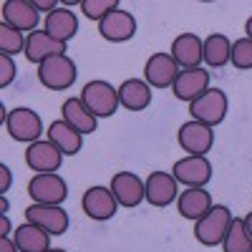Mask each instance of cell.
I'll return each instance as SVG.
<instances>
[{
	"label": "cell",
	"instance_id": "cell-15",
	"mask_svg": "<svg viewBox=\"0 0 252 252\" xmlns=\"http://www.w3.org/2000/svg\"><path fill=\"white\" fill-rule=\"evenodd\" d=\"M146 184V202L152 207H169L179 197V182L169 172H152Z\"/></svg>",
	"mask_w": 252,
	"mask_h": 252
},
{
	"label": "cell",
	"instance_id": "cell-21",
	"mask_svg": "<svg viewBox=\"0 0 252 252\" xmlns=\"http://www.w3.org/2000/svg\"><path fill=\"white\" fill-rule=\"evenodd\" d=\"M119 101L129 111H144L152 103V86L141 78H126L119 86Z\"/></svg>",
	"mask_w": 252,
	"mask_h": 252
},
{
	"label": "cell",
	"instance_id": "cell-1",
	"mask_svg": "<svg viewBox=\"0 0 252 252\" xmlns=\"http://www.w3.org/2000/svg\"><path fill=\"white\" fill-rule=\"evenodd\" d=\"M229 224H232V212L224 204H212V209L202 220L194 222V240L199 245H207V247L222 245Z\"/></svg>",
	"mask_w": 252,
	"mask_h": 252
},
{
	"label": "cell",
	"instance_id": "cell-10",
	"mask_svg": "<svg viewBox=\"0 0 252 252\" xmlns=\"http://www.w3.org/2000/svg\"><path fill=\"white\" fill-rule=\"evenodd\" d=\"M81 207L91 220L96 222H106L116 215L119 209V202L111 192V187H89L83 192V199H81Z\"/></svg>",
	"mask_w": 252,
	"mask_h": 252
},
{
	"label": "cell",
	"instance_id": "cell-32",
	"mask_svg": "<svg viewBox=\"0 0 252 252\" xmlns=\"http://www.w3.org/2000/svg\"><path fill=\"white\" fill-rule=\"evenodd\" d=\"M10 182H13V177H10V169H8V166L5 164H0V192H8V189H10Z\"/></svg>",
	"mask_w": 252,
	"mask_h": 252
},
{
	"label": "cell",
	"instance_id": "cell-28",
	"mask_svg": "<svg viewBox=\"0 0 252 252\" xmlns=\"http://www.w3.org/2000/svg\"><path fill=\"white\" fill-rule=\"evenodd\" d=\"M26 35L20 33L18 28L3 23L0 26V56H15V53H23L26 51Z\"/></svg>",
	"mask_w": 252,
	"mask_h": 252
},
{
	"label": "cell",
	"instance_id": "cell-38",
	"mask_svg": "<svg viewBox=\"0 0 252 252\" xmlns=\"http://www.w3.org/2000/svg\"><path fill=\"white\" fill-rule=\"evenodd\" d=\"M0 209H3V215L8 212V199H5V197H3V199H0Z\"/></svg>",
	"mask_w": 252,
	"mask_h": 252
},
{
	"label": "cell",
	"instance_id": "cell-8",
	"mask_svg": "<svg viewBox=\"0 0 252 252\" xmlns=\"http://www.w3.org/2000/svg\"><path fill=\"white\" fill-rule=\"evenodd\" d=\"M28 194L35 204H63L68 197V187L63 182V177H58L56 172L51 174H35L28 182Z\"/></svg>",
	"mask_w": 252,
	"mask_h": 252
},
{
	"label": "cell",
	"instance_id": "cell-6",
	"mask_svg": "<svg viewBox=\"0 0 252 252\" xmlns=\"http://www.w3.org/2000/svg\"><path fill=\"white\" fill-rule=\"evenodd\" d=\"M26 222L38 224L40 229H46L51 237H58L63 232H68V212L58 204H31L26 209Z\"/></svg>",
	"mask_w": 252,
	"mask_h": 252
},
{
	"label": "cell",
	"instance_id": "cell-20",
	"mask_svg": "<svg viewBox=\"0 0 252 252\" xmlns=\"http://www.w3.org/2000/svg\"><path fill=\"white\" fill-rule=\"evenodd\" d=\"M177 209L184 220H202L209 209H212V194L207 192L204 187H197V189H187L177 197Z\"/></svg>",
	"mask_w": 252,
	"mask_h": 252
},
{
	"label": "cell",
	"instance_id": "cell-31",
	"mask_svg": "<svg viewBox=\"0 0 252 252\" xmlns=\"http://www.w3.org/2000/svg\"><path fill=\"white\" fill-rule=\"evenodd\" d=\"M15 63L10 56H0V89H8L10 81L15 78Z\"/></svg>",
	"mask_w": 252,
	"mask_h": 252
},
{
	"label": "cell",
	"instance_id": "cell-16",
	"mask_svg": "<svg viewBox=\"0 0 252 252\" xmlns=\"http://www.w3.org/2000/svg\"><path fill=\"white\" fill-rule=\"evenodd\" d=\"M38 20L40 13L33 0H8V3H3V23L18 28L20 33L23 31L33 33L38 28Z\"/></svg>",
	"mask_w": 252,
	"mask_h": 252
},
{
	"label": "cell",
	"instance_id": "cell-13",
	"mask_svg": "<svg viewBox=\"0 0 252 252\" xmlns=\"http://www.w3.org/2000/svg\"><path fill=\"white\" fill-rule=\"evenodd\" d=\"M111 192L121 207L131 209L146 199V184L141 182V177H136L131 172H116L111 177Z\"/></svg>",
	"mask_w": 252,
	"mask_h": 252
},
{
	"label": "cell",
	"instance_id": "cell-30",
	"mask_svg": "<svg viewBox=\"0 0 252 252\" xmlns=\"http://www.w3.org/2000/svg\"><path fill=\"white\" fill-rule=\"evenodd\" d=\"M78 8L83 10V15H86V18L98 20V23H101V20L106 18L109 13L119 10V3H116V0H81Z\"/></svg>",
	"mask_w": 252,
	"mask_h": 252
},
{
	"label": "cell",
	"instance_id": "cell-12",
	"mask_svg": "<svg viewBox=\"0 0 252 252\" xmlns=\"http://www.w3.org/2000/svg\"><path fill=\"white\" fill-rule=\"evenodd\" d=\"M63 161V152L53 141H33L28 144L26 149V164L35 174H51V172H58V166Z\"/></svg>",
	"mask_w": 252,
	"mask_h": 252
},
{
	"label": "cell",
	"instance_id": "cell-18",
	"mask_svg": "<svg viewBox=\"0 0 252 252\" xmlns=\"http://www.w3.org/2000/svg\"><path fill=\"white\" fill-rule=\"evenodd\" d=\"M207 89H209V71H204V68H182L172 86L174 96L187 103L199 98Z\"/></svg>",
	"mask_w": 252,
	"mask_h": 252
},
{
	"label": "cell",
	"instance_id": "cell-33",
	"mask_svg": "<svg viewBox=\"0 0 252 252\" xmlns=\"http://www.w3.org/2000/svg\"><path fill=\"white\" fill-rule=\"evenodd\" d=\"M33 3H35L38 13H40V10H48V13H53V10L58 8V3H56V0H33Z\"/></svg>",
	"mask_w": 252,
	"mask_h": 252
},
{
	"label": "cell",
	"instance_id": "cell-26",
	"mask_svg": "<svg viewBox=\"0 0 252 252\" xmlns=\"http://www.w3.org/2000/svg\"><path fill=\"white\" fill-rule=\"evenodd\" d=\"M229 51H232V43L229 38L222 33H212L204 38V61L209 68H222L229 63Z\"/></svg>",
	"mask_w": 252,
	"mask_h": 252
},
{
	"label": "cell",
	"instance_id": "cell-24",
	"mask_svg": "<svg viewBox=\"0 0 252 252\" xmlns=\"http://www.w3.org/2000/svg\"><path fill=\"white\" fill-rule=\"evenodd\" d=\"M13 240H15L20 252H48L51 250V235L46 229H40L38 224H31V222L15 227Z\"/></svg>",
	"mask_w": 252,
	"mask_h": 252
},
{
	"label": "cell",
	"instance_id": "cell-35",
	"mask_svg": "<svg viewBox=\"0 0 252 252\" xmlns=\"http://www.w3.org/2000/svg\"><path fill=\"white\" fill-rule=\"evenodd\" d=\"M0 237H10V222H8V215L0 217Z\"/></svg>",
	"mask_w": 252,
	"mask_h": 252
},
{
	"label": "cell",
	"instance_id": "cell-11",
	"mask_svg": "<svg viewBox=\"0 0 252 252\" xmlns=\"http://www.w3.org/2000/svg\"><path fill=\"white\" fill-rule=\"evenodd\" d=\"M172 174L179 184H187V189L207 187L212 179V164L207 157H184L174 164Z\"/></svg>",
	"mask_w": 252,
	"mask_h": 252
},
{
	"label": "cell",
	"instance_id": "cell-9",
	"mask_svg": "<svg viewBox=\"0 0 252 252\" xmlns=\"http://www.w3.org/2000/svg\"><path fill=\"white\" fill-rule=\"evenodd\" d=\"M179 71L182 68L177 66L172 53H154V56H149V61L144 66V81L152 89H169V86H174Z\"/></svg>",
	"mask_w": 252,
	"mask_h": 252
},
{
	"label": "cell",
	"instance_id": "cell-2",
	"mask_svg": "<svg viewBox=\"0 0 252 252\" xmlns=\"http://www.w3.org/2000/svg\"><path fill=\"white\" fill-rule=\"evenodd\" d=\"M81 101L96 119H109L119 109V89H114L109 81H89L81 91Z\"/></svg>",
	"mask_w": 252,
	"mask_h": 252
},
{
	"label": "cell",
	"instance_id": "cell-3",
	"mask_svg": "<svg viewBox=\"0 0 252 252\" xmlns=\"http://www.w3.org/2000/svg\"><path fill=\"white\" fill-rule=\"evenodd\" d=\"M76 63L68 53H61V56H53L48 61H43L38 66V81L43 83L46 89L51 91H66L76 83Z\"/></svg>",
	"mask_w": 252,
	"mask_h": 252
},
{
	"label": "cell",
	"instance_id": "cell-5",
	"mask_svg": "<svg viewBox=\"0 0 252 252\" xmlns=\"http://www.w3.org/2000/svg\"><path fill=\"white\" fill-rule=\"evenodd\" d=\"M5 131L10 134V139L20 141V144H33L40 141V134H43V121L33 109L18 106L8 114L5 121Z\"/></svg>",
	"mask_w": 252,
	"mask_h": 252
},
{
	"label": "cell",
	"instance_id": "cell-4",
	"mask_svg": "<svg viewBox=\"0 0 252 252\" xmlns=\"http://www.w3.org/2000/svg\"><path fill=\"white\" fill-rule=\"evenodd\" d=\"M227 106H229V101H227V94L222 89H207L199 98H194L192 103H189V114H192L194 121L207 124V126L215 129L217 124L224 121Z\"/></svg>",
	"mask_w": 252,
	"mask_h": 252
},
{
	"label": "cell",
	"instance_id": "cell-39",
	"mask_svg": "<svg viewBox=\"0 0 252 252\" xmlns=\"http://www.w3.org/2000/svg\"><path fill=\"white\" fill-rule=\"evenodd\" d=\"M48 252H66V250H58V247H51Z\"/></svg>",
	"mask_w": 252,
	"mask_h": 252
},
{
	"label": "cell",
	"instance_id": "cell-34",
	"mask_svg": "<svg viewBox=\"0 0 252 252\" xmlns=\"http://www.w3.org/2000/svg\"><path fill=\"white\" fill-rule=\"evenodd\" d=\"M0 252H20V250H18L15 240H10V237H0Z\"/></svg>",
	"mask_w": 252,
	"mask_h": 252
},
{
	"label": "cell",
	"instance_id": "cell-37",
	"mask_svg": "<svg viewBox=\"0 0 252 252\" xmlns=\"http://www.w3.org/2000/svg\"><path fill=\"white\" fill-rule=\"evenodd\" d=\"M245 33H247V38L252 40V15L247 18V23H245Z\"/></svg>",
	"mask_w": 252,
	"mask_h": 252
},
{
	"label": "cell",
	"instance_id": "cell-22",
	"mask_svg": "<svg viewBox=\"0 0 252 252\" xmlns=\"http://www.w3.org/2000/svg\"><path fill=\"white\" fill-rule=\"evenodd\" d=\"M46 134H48V141H53L63 152V157H76L81 152V146H83V134H78L73 126L68 121H63V119L53 121Z\"/></svg>",
	"mask_w": 252,
	"mask_h": 252
},
{
	"label": "cell",
	"instance_id": "cell-19",
	"mask_svg": "<svg viewBox=\"0 0 252 252\" xmlns=\"http://www.w3.org/2000/svg\"><path fill=\"white\" fill-rule=\"evenodd\" d=\"M23 53H26L28 63H35V66H40L43 61L66 53V43H61V40L51 38L46 31H33V33H28L26 51H23Z\"/></svg>",
	"mask_w": 252,
	"mask_h": 252
},
{
	"label": "cell",
	"instance_id": "cell-27",
	"mask_svg": "<svg viewBox=\"0 0 252 252\" xmlns=\"http://www.w3.org/2000/svg\"><path fill=\"white\" fill-rule=\"evenodd\" d=\"M224 252H252V240L247 235V227L242 217H232V224L227 229V237L222 242Z\"/></svg>",
	"mask_w": 252,
	"mask_h": 252
},
{
	"label": "cell",
	"instance_id": "cell-29",
	"mask_svg": "<svg viewBox=\"0 0 252 252\" xmlns=\"http://www.w3.org/2000/svg\"><path fill=\"white\" fill-rule=\"evenodd\" d=\"M229 61H232V66H235L237 71H252V40H250L247 35L232 43Z\"/></svg>",
	"mask_w": 252,
	"mask_h": 252
},
{
	"label": "cell",
	"instance_id": "cell-14",
	"mask_svg": "<svg viewBox=\"0 0 252 252\" xmlns=\"http://www.w3.org/2000/svg\"><path fill=\"white\" fill-rule=\"evenodd\" d=\"M98 33L109 43H126L136 33V18L129 10H114L98 23Z\"/></svg>",
	"mask_w": 252,
	"mask_h": 252
},
{
	"label": "cell",
	"instance_id": "cell-23",
	"mask_svg": "<svg viewBox=\"0 0 252 252\" xmlns=\"http://www.w3.org/2000/svg\"><path fill=\"white\" fill-rule=\"evenodd\" d=\"M46 33L51 38L61 40V43L71 40L78 33V18H76V13L68 10V8H56L53 13H48V18H46Z\"/></svg>",
	"mask_w": 252,
	"mask_h": 252
},
{
	"label": "cell",
	"instance_id": "cell-7",
	"mask_svg": "<svg viewBox=\"0 0 252 252\" xmlns=\"http://www.w3.org/2000/svg\"><path fill=\"white\" fill-rule=\"evenodd\" d=\"M177 141L187 152V157H204L209 149H212V144H215V131H212V126L199 124V121L192 119V121H187V124L179 126Z\"/></svg>",
	"mask_w": 252,
	"mask_h": 252
},
{
	"label": "cell",
	"instance_id": "cell-17",
	"mask_svg": "<svg viewBox=\"0 0 252 252\" xmlns=\"http://www.w3.org/2000/svg\"><path fill=\"white\" fill-rule=\"evenodd\" d=\"M172 58L179 68H199L204 61V40L194 33H182L172 40Z\"/></svg>",
	"mask_w": 252,
	"mask_h": 252
},
{
	"label": "cell",
	"instance_id": "cell-36",
	"mask_svg": "<svg viewBox=\"0 0 252 252\" xmlns=\"http://www.w3.org/2000/svg\"><path fill=\"white\" fill-rule=\"evenodd\" d=\"M245 220V227H247V235H250V240H252V212L247 215V217H242Z\"/></svg>",
	"mask_w": 252,
	"mask_h": 252
},
{
	"label": "cell",
	"instance_id": "cell-25",
	"mask_svg": "<svg viewBox=\"0 0 252 252\" xmlns=\"http://www.w3.org/2000/svg\"><path fill=\"white\" fill-rule=\"evenodd\" d=\"M61 114H63V121H68L78 134H94V131H96V116H94L86 106H83L81 98L63 101Z\"/></svg>",
	"mask_w": 252,
	"mask_h": 252
}]
</instances>
